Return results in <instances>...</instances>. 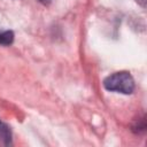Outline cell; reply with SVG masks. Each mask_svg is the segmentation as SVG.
I'll list each match as a JSON object with an SVG mask.
<instances>
[{"label": "cell", "mask_w": 147, "mask_h": 147, "mask_svg": "<svg viewBox=\"0 0 147 147\" xmlns=\"http://www.w3.org/2000/svg\"><path fill=\"white\" fill-rule=\"evenodd\" d=\"M40 3H42V5H45V6H47V5H49L51 2H52V0H38Z\"/></svg>", "instance_id": "6"}, {"label": "cell", "mask_w": 147, "mask_h": 147, "mask_svg": "<svg viewBox=\"0 0 147 147\" xmlns=\"http://www.w3.org/2000/svg\"><path fill=\"white\" fill-rule=\"evenodd\" d=\"M134 79L127 71L115 72L103 80V87L110 92L131 94L134 91Z\"/></svg>", "instance_id": "1"}, {"label": "cell", "mask_w": 147, "mask_h": 147, "mask_svg": "<svg viewBox=\"0 0 147 147\" xmlns=\"http://www.w3.org/2000/svg\"><path fill=\"white\" fill-rule=\"evenodd\" d=\"M14 41V32L10 30H0V45L9 46Z\"/></svg>", "instance_id": "3"}, {"label": "cell", "mask_w": 147, "mask_h": 147, "mask_svg": "<svg viewBox=\"0 0 147 147\" xmlns=\"http://www.w3.org/2000/svg\"><path fill=\"white\" fill-rule=\"evenodd\" d=\"M132 130L137 133H140V132H144L146 130V122H145V116L139 119V122H137L133 126H132Z\"/></svg>", "instance_id": "4"}, {"label": "cell", "mask_w": 147, "mask_h": 147, "mask_svg": "<svg viewBox=\"0 0 147 147\" xmlns=\"http://www.w3.org/2000/svg\"><path fill=\"white\" fill-rule=\"evenodd\" d=\"M136 1H137L141 7H144V8L146 7V0H136Z\"/></svg>", "instance_id": "5"}, {"label": "cell", "mask_w": 147, "mask_h": 147, "mask_svg": "<svg viewBox=\"0 0 147 147\" xmlns=\"http://www.w3.org/2000/svg\"><path fill=\"white\" fill-rule=\"evenodd\" d=\"M0 144L5 146L11 145V131L10 127L0 119Z\"/></svg>", "instance_id": "2"}]
</instances>
